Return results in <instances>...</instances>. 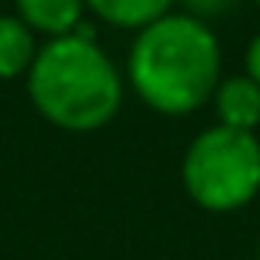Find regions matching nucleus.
<instances>
[{"instance_id": "nucleus-1", "label": "nucleus", "mask_w": 260, "mask_h": 260, "mask_svg": "<svg viewBox=\"0 0 260 260\" xmlns=\"http://www.w3.org/2000/svg\"><path fill=\"white\" fill-rule=\"evenodd\" d=\"M130 84L157 114H190L220 84V44L200 17L167 14L130 47Z\"/></svg>"}, {"instance_id": "nucleus-2", "label": "nucleus", "mask_w": 260, "mask_h": 260, "mask_svg": "<svg viewBox=\"0 0 260 260\" xmlns=\"http://www.w3.org/2000/svg\"><path fill=\"white\" fill-rule=\"evenodd\" d=\"M27 90L44 120L63 130H97L120 110L123 87L97 40L77 34L47 40L27 70Z\"/></svg>"}, {"instance_id": "nucleus-3", "label": "nucleus", "mask_w": 260, "mask_h": 260, "mask_svg": "<svg viewBox=\"0 0 260 260\" xmlns=\"http://www.w3.org/2000/svg\"><path fill=\"white\" fill-rule=\"evenodd\" d=\"M184 187L210 214L247 207L260 190V140L223 123L197 134L184 153Z\"/></svg>"}, {"instance_id": "nucleus-4", "label": "nucleus", "mask_w": 260, "mask_h": 260, "mask_svg": "<svg viewBox=\"0 0 260 260\" xmlns=\"http://www.w3.org/2000/svg\"><path fill=\"white\" fill-rule=\"evenodd\" d=\"M214 104H217V114H220L223 127L253 134V127L260 123V84L250 80L247 74L227 77L223 84H217Z\"/></svg>"}, {"instance_id": "nucleus-5", "label": "nucleus", "mask_w": 260, "mask_h": 260, "mask_svg": "<svg viewBox=\"0 0 260 260\" xmlns=\"http://www.w3.org/2000/svg\"><path fill=\"white\" fill-rule=\"evenodd\" d=\"M20 20L30 30L50 34L54 37H67L77 30V23L84 20L87 0H14Z\"/></svg>"}, {"instance_id": "nucleus-6", "label": "nucleus", "mask_w": 260, "mask_h": 260, "mask_svg": "<svg viewBox=\"0 0 260 260\" xmlns=\"http://www.w3.org/2000/svg\"><path fill=\"white\" fill-rule=\"evenodd\" d=\"M34 57H37L34 30L20 17H0V80L27 74Z\"/></svg>"}, {"instance_id": "nucleus-7", "label": "nucleus", "mask_w": 260, "mask_h": 260, "mask_svg": "<svg viewBox=\"0 0 260 260\" xmlns=\"http://www.w3.org/2000/svg\"><path fill=\"white\" fill-rule=\"evenodd\" d=\"M87 7L114 27H150L170 14L174 0H87Z\"/></svg>"}, {"instance_id": "nucleus-8", "label": "nucleus", "mask_w": 260, "mask_h": 260, "mask_svg": "<svg viewBox=\"0 0 260 260\" xmlns=\"http://www.w3.org/2000/svg\"><path fill=\"white\" fill-rule=\"evenodd\" d=\"M247 77L260 84V34L250 40V47H247Z\"/></svg>"}, {"instance_id": "nucleus-9", "label": "nucleus", "mask_w": 260, "mask_h": 260, "mask_svg": "<svg viewBox=\"0 0 260 260\" xmlns=\"http://www.w3.org/2000/svg\"><path fill=\"white\" fill-rule=\"evenodd\" d=\"M190 4H193L197 10H217V7L223 4V0H190Z\"/></svg>"}, {"instance_id": "nucleus-10", "label": "nucleus", "mask_w": 260, "mask_h": 260, "mask_svg": "<svg viewBox=\"0 0 260 260\" xmlns=\"http://www.w3.org/2000/svg\"><path fill=\"white\" fill-rule=\"evenodd\" d=\"M257 4H260V0H257Z\"/></svg>"}]
</instances>
